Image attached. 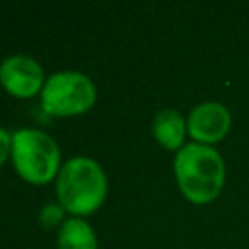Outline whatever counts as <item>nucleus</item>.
<instances>
[{"instance_id":"nucleus-1","label":"nucleus","mask_w":249,"mask_h":249,"mask_svg":"<svg viewBox=\"0 0 249 249\" xmlns=\"http://www.w3.org/2000/svg\"><path fill=\"white\" fill-rule=\"evenodd\" d=\"M173 173L181 195L198 206L214 202L226 185V163L214 146L185 144L175 154Z\"/></svg>"},{"instance_id":"nucleus-2","label":"nucleus","mask_w":249,"mask_h":249,"mask_svg":"<svg viewBox=\"0 0 249 249\" xmlns=\"http://www.w3.org/2000/svg\"><path fill=\"white\" fill-rule=\"evenodd\" d=\"M105 196L107 177L95 160L76 156L62 163L56 175V198L66 212L88 216L103 204Z\"/></svg>"},{"instance_id":"nucleus-3","label":"nucleus","mask_w":249,"mask_h":249,"mask_svg":"<svg viewBox=\"0 0 249 249\" xmlns=\"http://www.w3.org/2000/svg\"><path fill=\"white\" fill-rule=\"evenodd\" d=\"M12 161L21 179L43 185L60 171L58 144L39 128H19L12 132Z\"/></svg>"},{"instance_id":"nucleus-4","label":"nucleus","mask_w":249,"mask_h":249,"mask_svg":"<svg viewBox=\"0 0 249 249\" xmlns=\"http://www.w3.org/2000/svg\"><path fill=\"white\" fill-rule=\"evenodd\" d=\"M39 95L47 115L74 117L93 107L97 91L91 78H88L86 74L64 70L49 76Z\"/></svg>"},{"instance_id":"nucleus-5","label":"nucleus","mask_w":249,"mask_h":249,"mask_svg":"<svg viewBox=\"0 0 249 249\" xmlns=\"http://www.w3.org/2000/svg\"><path fill=\"white\" fill-rule=\"evenodd\" d=\"M45 82L43 68L31 56L12 54L0 64V84L14 97L29 99L41 93Z\"/></svg>"},{"instance_id":"nucleus-6","label":"nucleus","mask_w":249,"mask_h":249,"mask_svg":"<svg viewBox=\"0 0 249 249\" xmlns=\"http://www.w3.org/2000/svg\"><path fill=\"white\" fill-rule=\"evenodd\" d=\"M231 126L230 109L220 101H204L187 117V132L196 144L214 146L226 138Z\"/></svg>"},{"instance_id":"nucleus-7","label":"nucleus","mask_w":249,"mask_h":249,"mask_svg":"<svg viewBox=\"0 0 249 249\" xmlns=\"http://www.w3.org/2000/svg\"><path fill=\"white\" fill-rule=\"evenodd\" d=\"M152 134L160 146L165 150H181L185 146L187 121L175 109H161L156 113L152 121Z\"/></svg>"},{"instance_id":"nucleus-8","label":"nucleus","mask_w":249,"mask_h":249,"mask_svg":"<svg viewBox=\"0 0 249 249\" xmlns=\"http://www.w3.org/2000/svg\"><path fill=\"white\" fill-rule=\"evenodd\" d=\"M56 243L58 249H97V237L93 228L78 216L62 222Z\"/></svg>"},{"instance_id":"nucleus-9","label":"nucleus","mask_w":249,"mask_h":249,"mask_svg":"<svg viewBox=\"0 0 249 249\" xmlns=\"http://www.w3.org/2000/svg\"><path fill=\"white\" fill-rule=\"evenodd\" d=\"M62 212L64 208L60 204H47L41 208V224L51 228V226H56L62 222Z\"/></svg>"},{"instance_id":"nucleus-10","label":"nucleus","mask_w":249,"mask_h":249,"mask_svg":"<svg viewBox=\"0 0 249 249\" xmlns=\"http://www.w3.org/2000/svg\"><path fill=\"white\" fill-rule=\"evenodd\" d=\"M12 156V134L6 128H0V165Z\"/></svg>"}]
</instances>
